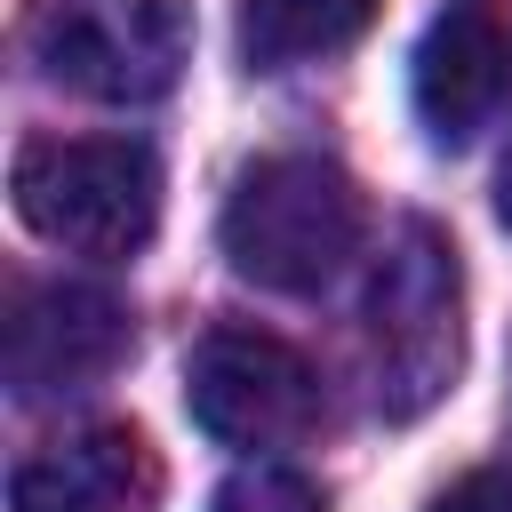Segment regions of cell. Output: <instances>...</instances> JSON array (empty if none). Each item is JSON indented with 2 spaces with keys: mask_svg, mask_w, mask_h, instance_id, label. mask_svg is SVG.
<instances>
[{
  "mask_svg": "<svg viewBox=\"0 0 512 512\" xmlns=\"http://www.w3.org/2000/svg\"><path fill=\"white\" fill-rule=\"evenodd\" d=\"M216 240L240 280L272 296H320L360 248V192L320 152H264L232 176Z\"/></svg>",
  "mask_w": 512,
  "mask_h": 512,
  "instance_id": "6da1fadb",
  "label": "cell"
},
{
  "mask_svg": "<svg viewBox=\"0 0 512 512\" xmlns=\"http://www.w3.org/2000/svg\"><path fill=\"white\" fill-rule=\"evenodd\" d=\"M464 368V264L456 240L408 216L368 272V384L392 424L448 400Z\"/></svg>",
  "mask_w": 512,
  "mask_h": 512,
  "instance_id": "7a4b0ae2",
  "label": "cell"
},
{
  "mask_svg": "<svg viewBox=\"0 0 512 512\" xmlns=\"http://www.w3.org/2000/svg\"><path fill=\"white\" fill-rule=\"evenodd\" d=\"M8 192L16 216L72 256H136L160 224V160L136 136H32Z\"/></svg>",
  "mask_w": 512,
  "mask_h": 512,
  "instance_id": "3957f363",
  "label": "cell"
},
{
  "mask_svg": "<svg viewBox=\"0 0 512 512\" xmlns=\"http://www.w3.org/2000/svg\"><path fill=\"white\" fill-rule=\"evenodd\" d=\"M24 56L96 104H152L192 64V0H32Z\"/></svg>",
  "mask_w": 512,
  "mask_h": 512,
  "instance_id": "277c9868",
  "label": "cell"
},
{
  "mask_svg": "<svg viewBox=\"0 0 512 512\" xmlns=\"http://www.w3.org/2000/svg\"><path fill=\"white\" fill-rule=\"evenodd\" d=\"M184 408L224 448H288L320 424V376L264 328H208L184 360Z\"/></svg>",
  "mask_w": 512,
  "mask_h": 512,
  "instance_id": "5b68a950",
  "label": "cell"
},
{
  "mask_svg": "<svg viewBox=\"0 0 512 512\" xmlns=\"http://www.w3.org/2000/svg\"><path fill=\"white\" fill-rule=\"evenodd\" d=\"M128 352V304L88 288V280H48V288H16L8 312V384L16 400H64L88 392L120 368Z\"/></svg>",
  "mask_w": 512,
  "mask_h": 512,
  "instance_id": "8992f818",
  "label": "cell"
},
{
  "mask_svg": "<svg viewBox=\"0 0 512 512\" xmlns=\"http://www.w3.org/2000/svg\"><path fill=\"white\" fill-rule=\"evenodd\" d=\"M408 96L432 128V144H472L504 96H512V32L496 16V0H448L416 56H408Z\"/></svg>",
  "mask_w": 512,
  "mask_h": 512,
  "instance_id": "52a82bcc",
  "label": "cell"
},
{
  "mask_svg": "<svg viewBox=\"0 0 512 512\" xmlns=\"http://www.w3.org/2000/svg\"><path fill=\"white\" fill-rule=\"evenodd\" d=\"M160 456L136 424H88L16 464L8 512H152Z\"/></svg>",
  "mask_w": 512,
  "mask_h": 512,
  "instance_id": "ba28073f",
  "label": "cell"
},
{
  "mask_svg": "<svg viewBox=\"0 0 512 512\" xmlns=\"http://www.w3.org/2000/svg\"><path fill=\"white\" fill-rule=\"evenodd\" d=\"M376 8L384 0H240V56L264 72L336 56L376 24Z\"/></svg>",
  "mask_w": 512,
  "mask_h": 512,
  "instance_id": "9c48e42d",
  "label": "cell"
},
{
  "mask_svg": "<svg viewBox=\"0 0 512 512\" xmlns=\"http://www.w3.org/2000/svg\"><path fill=\"white\" fill-rule=\"evenodd\" d=\"M208 512H328V504H320V488H312L304 472H288V464H240V472L208 496Z\"/></svg>",
  "mask_w": 512,
  "mask_h": 512,
  "instance_id": "30bf717a",
  "label": "cell"
},
{
  "mask_svg": "<svg viewBox=\"0 0 512 512\" xmlns=\"http://www.w3.org/2000/svg\"><path fill=\"white\" fill-rule=\"evenodd\" d=\"M432 512H512V472H504V464H480V472H464L456 488H440Z\"/></svg>",
  "mask_w": 512,
  "mask_h": 512,
  "instance_id": "8fae6325",
  "label": "cell"
},
{
  "mask_svg": "<svg viewBox=\"0 0 512 512\" xmlns=\"http://www.w3.org/2000/svg\"><path fill=\"white\" fill-rule=\"evenodd\" d=\"M496 216H504V232H512V144H504V160H496Z\"/></svg>",
  "mask_w": 512,
  "mask_h": 512,
  "instance_id": "7c38bea8",
  "label": "cell"
}]
</instances>
